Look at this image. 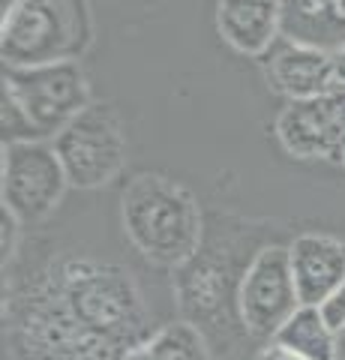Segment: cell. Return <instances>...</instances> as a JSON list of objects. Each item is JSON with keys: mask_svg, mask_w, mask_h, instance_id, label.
Masks as SVG:
<instances>
[{"mask_svg": "<svg viewBox=\"0 0 345 360\" xmlns=\"http://www.w3.org/2000/svg\"><path fill=\"white\" fill-rule=\"evenodd\" d=\"M6 315L18 360H124L117 345L84 328L70 312L48 264L9 291Z\"/></svg>", "mask_w": 345, "mask_h": 360, "instance_id": "obj_1", "label": "cell"}, {"mask_svg": "<svg viewBox=\"0 0 345 360\" xmlns=\"http://www.w3.org/2000/svg\"><path fill=\"white\" fill-rule=\"evenodd\" d=\"M120 219L132 246L162 267H183L202 250V207L186 186L165 174L144 172L120 195Z\"/></svg>", "mask_w": 345, "mask_h": 360, "instance_id": "obj_2", "label": "cell"}, {"mask_svg": "<svg viewBox=\"0 0 345 360\" xmlns=\"http://www.w3.org/2000/svg\"><path fill=\"white\" fill-rule=\"evenodd\" d=\"M48 267L70 312L124 354L150 336L141 288L126 267L96 258H58Z\"/></svg>", "mask_w": 345, "mask_h": 360, "instance_id": "obj_3", "label": "cell"}, {"mask_svg": "<svg viewBox=\"0 0 345 360\" xmlns=\"http://www.w3.org/2000/svg\"><path fill=\"white\" fill-rule=\"evenodd\" d=\"M93 42V13L87 0H25L0 21L4 66H48L82 60Z\"/></svg>", "mask_w": 345, "mask_h": 360, "instance_id": "obj_4", "label": "cell"}, {"mask_svg": "<svg viewBox=\"0 0 345 360\" xmlns=\"http://www.w3.org/2000/svg\"><path fill=\"white\" fill-rule=\"evenodd\" d=\"M54 150L66 168L70 186H105L126 165L124 120L115 105L91 103L63 132L54 135Z\"/></svg>", "mask_w": 345, "mask_h": 360, "instance_id": "obj_5", "label": "cell"}, {"mask_svg": "<svg viewBox=\"0 0 345 360\" xmlns=\"http://www.w3.org/2000/svg\"><path fill=\"white\" fill-rule=\"evenodd\" d=\"M4 87L37 123L42 139H54L58 132H63L93 103L91 82L79 60L30 66V70L4 66Z\"/></svg>", "mask_w": 345, "mask_h": 360, "instance_id": "obj_6", "label": "cell"}, {"mask_svg": "<svg viewBox=\"0 0 345 360\" xmlns=\"http://www.w3.org/2000/svg\"><path fill=\"white\" fill-rule=\"evenodd\" d=\"M304 307L294 285L288 246L267 243L249 258L237 288V319L243 330L261 342H273L285 321Z\"/></svg>", "mask_w": 345, "mask_h": 360, "instance_id": "obj_7", "label": "cell"}, {"mask_svg": "<svg viewBox=\"0 0 345 360\" xmlns=\"http://www.w3.org/2000/svg\"><path fill=\"white\" fill-rule=\"evenodd\" d=\"M0 193L4 207L21 225H37L48 219L70 186L66 168L54 144L25 141L4 144V168H0Z\"/></svg>", "mask_w": 345, "mask_h": 360, "instance_id": "obj_8", "label": "cell"}, {"mask_svg": "<svg viewBox=\"0 0 345 360\" xmlns=\"http://www.w3.org/2000/svg\"><path fill=\"white\" fill-rule=\"evenodd\" d=\"M276 141L294 160L339 162L345 160V87H333L313 99H294L276 115Z\"/></svg>", "mask_w": 345, "mask_h": 360, "instance_id": "obj_9", "label": "cell"}, {"mask_svg": "<svg viewBox=\"0 0 345 360\" xmlns=\"http://www.w3.org/2000/svg\"><path fill=\"white\" fill-rule=\"evenodd\" d=\"M294 285L304 307H321L345 283V240L306 231L288 243Z\"/></svg>", "mask_w": 345, "mask_h": 360, "instance_id": "obj_10", "label": "cell"}, {"mask_svg": "<svg viewBox=\"0 0 345 360\" xmlns=\"http://www.w3.org/2000/svg\"><path fill=\"white\" fill-rule=\"evenodd\" d=\"M264 75L276 94H282L288 103L294 99H313L337 84V66H333V54L306 49V45H294L280 39L267 51Z\"/></svg>", "mask_w": 345, "mask_h": 360, "instance_id": "obj_11", "label": "cell"}, {"mask_svg": "<svg viewBox=\"0 0 345 360\" xmlns=\"http://www.w3.org/2000/svg\"><path fill=\"white\" fill-rule=\"evenodd\" d=\"M216 30L237 54L261 58L282 39L280 0H219Z\"/></svg>", "mask_w": 345, "mask_h": 360, "instance_id": "obj_12", "label": "cell"}, {"mask_svg": "<svg viewBox=\"0 0 345 360\" xmlns=\"http://www.w3.org/2000/svg\"><path fill=\"white\" fill-rule=\"evenodd\" d=\"M285 42L337 54L345 49V0H280Z\"/></svg>", "mask_w": 345, "mask_h": 360, "instance_id": "obj_13", "label": "cell"}, {"mask_svg": "<svg viewBox=\"0 0 345 360\" xmlns=\"http://www.w3.org/2000/svg\"><path fill=\"white\" fill-rule=\"evenodd\" d=\"M124 360H210L207 340L193 321H171L129 348Z\"/></svg>", "mask_w": 345, "mask_h": 360, "instance_id": "obj_14", "label": "cell"}, {"mask_svg": "<svg viewBox=\"0 0 345 360\" xmlns=\"http://www.w3.org/2000/svg\"><path fill=\"white\" fill-rule=\"evenodd\" d=\"M273 342L285 345L288 352L306 360H333L337 354V330L327 324L318 307H300L276 333Z\"/></svg>", "mask_w": 345, "mask_h": 360, "instance_id": "obj_15", "label": "cell"}, {"mask_svg": "<svg viewBox=\"0 0 345 360\" xmlns=\"http://www.w3.org/2000/svg\"><path fill=\"white\" fill-rule=\"evenodd\" d=\"M0 132H4V144H25V141H46L37 123L27 117L18 99L4 87L0 96Z\"/></svg>", "mask_w": 345, "mask_h": 360, "instance_id": "obj_16", "label": "cell"}, {"mask_svg": "<svg viewBox=\"0 0 345 360\" xmlns=\"http://www.w3.org/2000/svg\"><path fill=\"white\" fill-rule=\"evenodd\" d=\"M321 315H325V319H327V324H330V328L333 330H345V283L337 288V291H333V295L325 300V303H321Z\"/></svg>", "mask_w": 345, "mask_h": 360, "instance_id": "obj_17", "label": "cell"}, {"mask_svg": "<svg viewBox=\"0 0 345 360\" xmlns=\"http://www.w3.org/2000/svg\"><path fill=\"white\" fill-rule=\"evenodd\" d=\"M18 219L4 207V264L6 262H13V255H15V246H18Z\"/></svg>", "mask_w": 345, "mask_h": 360, "instance_id": "obj_18", "label": "cell"}, {"mask_svg": "<svg viewBox=\"0 0 345 360\" xmlns=\"http://www.w3.org/2000/svg\"><path fill=\"white\" fill-rule=\"evenodd\" d=\"M255 360H306V357L288 352V348L280 345V342H264V348H261L259 354H255Z\"/></svg>", "mask_w": 345, "mask_h": 360, "instance_id": "obj_19", "label": "cell"}, {"mask_svg": "<svg viewBox=\"0 0 345 360\" xmlns=\"http://www.w3.org/2000/svg\"><path fill=\"white\" fill-rule=\"evenodd\" d=\"M333 66H337V84L345 87V49L333 54Z\"/></svg>", "mask_w": 345, "mask_h": 360, "instance_id": "obj_20", "label": "cell"}, {"mask_svg": "<svg viewBox=\"0 0 345 360\" xmlns=\"http://www.w3.org/2000/svg\"><path fill=\"white\" fill-rule=\"evenodd\" d=\"M21 4H25V0H0V21H6L13 13H18Z\"/></svg>", "mask_w": 345, "mask_h": 360, "instance_id": "obj_21", "label": "cell"}, {"mask_svg": "<svg viewBox=\"0 0 345 360\" xmlns=\"http://www.w3.org/2000/svg\"><path fill=\"white\" fill-rule=\"evenodd\" d=\"M333 360H345V330L337 333V354H333Z\"/></svg>", "mask_w": 345, "mask_h": 360, "instance_id": "obj_22", "label": "cell"}, {"mask_svg": "<svg viewBox=\"0 0 345 360\" xmlns=\"http://www.w3.org/2000/svg\"><path fill=\"white\" fill-rule=\"evenodd\" d=\"M342 165H345V160H342Z\"/></svg>", "mask_w": 345, "mask_h": 360, "instance_id": "obj_23", "label": "cell"}]
</instances>
